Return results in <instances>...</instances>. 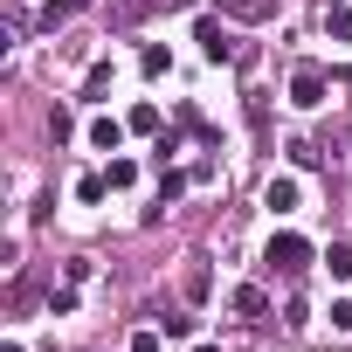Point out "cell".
Here are the masks:
<instances>
[{
    "instance_id": "obj_1",
    "label": "cell",
    "mask_w": 352,
    "mask_h": 352,
    "mask_svg": "<svg viewBox=\"0 0 352 352\" xmlns=\"http://www.w3.org/2000/svg\"><path fill=\"white\" fill-rule=\"evenodd\" d=\"M311 263H318V249H311L304 235H290V228L270 235V249H263V270H270V276H304Z\"/></svg>"
},
{
    "instance_id": "obj_2",
    "label": "cell",
    "mask_w": 352,
    "mask_h": 352,
    "mask_svg": "<svg viewBox=\"0 0 352 352\" xmlns=\"http://www.w3.org/2000/svg\"><path fill=\"white\" fill-rule=\"evenodd\" d=\"M324 97H331V76H324L318 63H297V69H290V104H297V111H318Z\"/></svg>"
},
{
    "instance_id": "obj_3",
    "label": "cell",
    "mask_w": 352,
    "mask_h": 352,
    "mask_svg": "<svg viewBox=\"0 0 352 352\" xmlns=\"http://www.w3.org/2000/svg\"><path fill=\"white\" fill-rule=\"evenodd\" d=\"M297 201H304V187L290 180V173H276V180L263 187V208H270V214H297Z\"/></svg>"
},
{
    "instance_id": "obj_4",
    "label": "cell",
    "mask_w": 352,
    "mask_h": 352,
    "mask_svg": "<svg viewBox=\"0 0 352 352\" xmlns=\"http://www.w3.org/2000/svg\"><path fill=\"white\" fill-rule=\"evenodd\" d=\"M194 42H201L208 63H235V42L221 35V21H194Z\"/></svg>"
},
{
    "instance_id": "obj_5",
    "label": "cell",
    "mask_w": 352,
    "mask_h": 352,
    "mask_svg": "<svg viewBox=\"0 0 352 352\" xmlns=\"http://www.w3.org/2000/svg\"><path fill=\"white\" fill-rule=\"evenodd\" d=\"M228 21H276V0H221Z\"/></svg>"
},
{
    "instance_id": "obj_6",
    "label": "cell",
    "mask_w": 352,
    "mask_h": 352,
    "mask_svg": "<svg viewBox=\"0 0 352 352\" xmlns=\"http://www.w3.org/2000/svg\"><path fill=\"white\" fill-rule=\"evenodd\" d=\"M180 290H187V304H208V290H214V276H208V263H201V256L187 263V276H180Z\"/></svg>"
},
{
    "instance_id": "obj_7",
    "label": "cell",
    "mask_w": 352,
    "mask_h": 352,
    "mask_svg": "<svg viewBox=\"0 0 352 352\" xmlns=\"http://www.w3.org/2000/svg\"><path fill=\"white\" fill-rule=\"evenodd\" d=\"M124 131H131V124H118V118H97V124H90V145H97V152H118V145H124Z\"/></svg>"
},
{
    "instance_id": "obj_8",
    "label": "cell",
    "mask_w": 352,
    "mask_h": 352,
    "mask_svg": "<svg viewBox=\"0 0 352 352\" xmlns=\"http://www.w3.org/2000/svg\"><path fill=\"white\" fill-rule=\"evenodd\" d=\"M235 311H242V318H263V311H270L263 283H242V290H235Z\"/></svg>"
},
{
    "instance_id": "obj_9",
    "label": "cell",
    "mask_w": 352,
    "mask_h": 352,
    "mask_svg": "<svg viewBox=\"0 0 352 352\" xmlns=\"http://www.w3.org/2000/svg\"><path fill=\"white\" fill-rule=\"evenodd\" d=\"M324 270H331L338 283H352V242H331V249H324Z\"/></svg>"
},
{
    "instance_id": "obj_10",
    "label": "cell",
    "mask_w": 352,
    "mask_h": 352,
    "mask_svg": "<svg viewBox=\"0 0 352 352\" xmlns=\"http://www.w3.org/2000/svg\"><path fill=\"white\" fill-rule=\"evenodd\" d=\"M83 8H90V0H49V8H42V21H49V28H63V21H76Z\"/></svg>"
},
{
    "instance_id": "obj_11",
    "label": "cell",
    "mask_w": 352,
    "mask_h": 352,
    "mask_svg": "<svg viewBox=\"0 0 352 352\" xmlns=\"http://www.w3.org/2000/svg\"><path fill=\"white\" fill-rule=\"evenodd\" d=\"M104 194H111V180H104V173H83V180H76V201H83V208H97Z\"/></svg>"
},
{
    "instance_id": "obj_12",
    "label": "cell",
    "mask_w": 352,
    "mask_h": 352,
    "mask_svg": "<svg viewBox=\"0 0 352 352\" xmlns=\"http://www.w3.org/2000/svg\"><path fill=\"white\" fill-rule=\"evenodd\" d=\"M138 69H145V76H166V69H173V56H166V49H159V42H152V49H145V56H138Z\"/></svg>"
},
{
    "instance_id": "obj_13",
    "label": "cell",
    "mask_w": 352,
    "mask_h": 352,
    "mask_svg": "<svg viewBox=\"0 0 352 352\" xmlns=\"http://www.w3.org/2000/svg\"><path fill=\"white\" fill-rule=\"evenodd\" d=\"M111 90V63H90V76H83V97H104Z\"/></svg>"
},
{
    "instance_id": "obj_14",
    "label": "cell",
    "mask_w": 352,
    "mask_h": 352,
    "mask_svg": "<svg viewBox=\"0 0 352 352\" xmlns=\"http://www.w3.org/2000/svg\"><path fill=\"white\" fill-rule=\"evenodd\" d=\"M324 28H331V42H352V14L345 8H324Z\"/></svg>"
},
{
    "instance_id": "obj_15",
    "label": "cell",
    "mask_w": 352,
    "mask_h": 352,
    "mask_svg": "<svg viewBox=\"0 0 352 352\" xmlns=\"http://www.w3.org/2000/svg\"><path fill=\"white\" fill-rule=\"evenodd\" d=\"M104 180H111V187H131V180H138V166H131V159H111V166H104Z\"/></svg>"
},
{
    "instance_id": "obj_16",
    "label": "cell",
    "mask_w": 352,
    "mask_h": 352,
    "mask_svg": "<svg viewBox=\"0 0 352 352\" xmlns=\"http://www.w3.org/2000/svg\"><path fill=\"white\" fill-rule=\"evenodd\" d=\"M138 14H145V0H111V21H118V28H131Z\"/></svg>"
},
{
    "instance_id": "obj_17",
    "label": "cell",
    "mask_w": 352,
    "mask_h": 352,
    "mask_svg": "<svg viewBox=\"0 0 352 352\" xmlns=\"http://www.w3.org/2000/svg\"><path fill=\"white\" fill-rule=\"evenodd\" d=\"M249 124H256V131H270V97H263V90H249Z\"/></svg>"
},
{
    "instance_id": "obj_18",
    "label": "cell",
    "mask_w": 352,
    "mask_h": 352,
    "mask_svg": "<svg viewBox=\"0 0 352 352\" xmlns=\"http://www.w3.org/2000/svg\"><path fill=\"white\" fill-rule=\"evenodd\" d=\"M124 124H131V131H159V111H152V104H138V111H131Z\"/></svg>"
},
{
    "instance_id": "obj_19",
    "label": "cell",
    "mask_w": 352,
    "mask_h": 352,
    "mask_svg": "<svg viewBox=\"0 0 352 352\" xmlns=\"http://www.w3.org/2000/svg\"><path fill=\"white\" fill-rule=\"evenodd\" d=\"M49 131H56V145H63V138H69V131H76V118H69V111H63V104H56V111H49Z\"/></svg>"
},
{
    "instance_id": "obj_20",
    "label": "cell",
    "mask_w": 352,
    "mask_h": 352,
    "mask_svg": "<svg viewBox=\"0 0 352 352\" xmlns=\"http://www.w3.org/2000/svg\"><path fill=\"white\" fill-rule=\"evenodd\" d=\"M331 331H352V297H345V304H331Z\"/></svg>"
},
{
    "instance_id": "obj_21",
    "label": "cell",
    "mask_w": 352,
    "mask_h": 352,
    "mask_svg": "<svg viewBox=\"0 0 352 352\" xmlns=\"http://www.w3.org/2000/svg\"><path fill=\"white\" fill-rule=\"evenodd\" d=\"M124 352H159V331H131V345Z\"/></svg>"
},
{
    "instance_id": "obj_22",
    "label": "cell",
    "mask_w": 352,
    "mask_h": 352,
    "mask_svg": "<svg viewBox=\"0 0 352 352\" xmlns=\"http://www.w3.org/2000/svg\"><path fill=\"white\" fill-rule=\"evenodd\" d=\"M159 8H201V0H159Z\"/></svg>"
},
{
    "instance_id": "obj_23",
    "label": "cell",
    "mask_w": 352,
    "mask_h": 352,
    "mask_svg": "<svg viewBox=\"0 0 352 352\" xmlns=\"http://www.w3.org/2000/svg\"><path fill=\"white\" fill-rule=\"evenodd\" d=\"M0 352H28V345H21V338H8V345H0Z\"/></svg>"
},
{
    "instance_id": "obj_24",
    "label": "cell",
    "mask_w": 352,
    "mask_h": 352,
    "mask_svg": "<svg viewBox=\"0 0 352 352\" xmlns=\"http://www.w3.org/2000/svg\"><path fill=\"white\" fill-rule=\"evenodd\" d=\"M194 352H221V345H194Z\"/></svg>"
}]
</instances>
